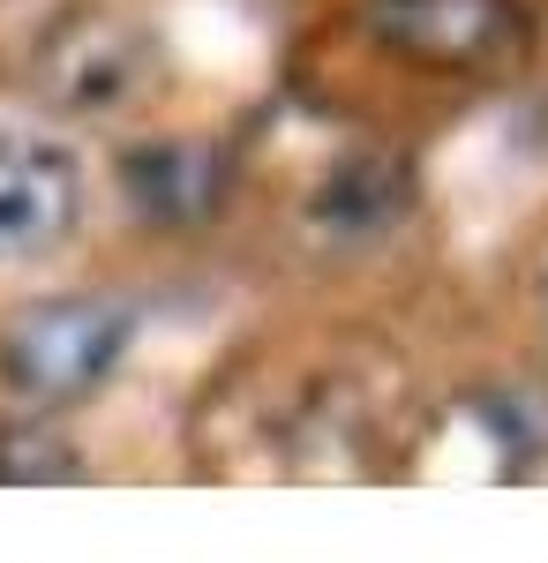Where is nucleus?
Segmentation results:
<instances>
[{"label": "nucleus", "instance_id": "nucleus-2", "mask_svg": "<svg viewBox=\"0 0 548 563\" xmlns=\"http://www.w3.org/2000/svg\"><path fill=\"white\" fill-rule=\"evenodd\" d=\"M39 84L68 113H121L151 90V38L113 8L61 15L39 45Z\"/></svg>", "mask_w": 548, "mask_h": 563}, {"label": "nucleus", "instance_id": "nucleus-1", "mask_svg": "<svg viewBox=\"0 0 548 563\" xmlns=\"http://www.w3.org/2000/svg\"><path fill=\"white\" fill-rule=\"evenodd\" d=\"M128 339H135V323L113 301H90V294L39 301L0 331V390L23 413H61L121 368Z\"/></svg>", "mask_w": 548, "mask_h": 563}, {"label": "nucleus", "instance_id": "nucleus-6", "mask_svg": "<svg viewBox=\"0 0 548 563\" xmlns=\"http://www.w3.org/2000/svg\"><path fill=\"white\" fill-rule=\"evenodd\" d=\"M398 211H406V174L391 158H353L316 196V218L324 225H346V233H376L383 218H398Z\"/></svg>", "mask_w": 548, "mask_h": 563}, {"label": "nucleus", "instance_id": "nucleus-5", "mask_svg": "<svg viewBox=\"0 0 548 563\" xmlns=\"http://www.w3.org/2000/svg\"><path fill=\"white\" fill-rule=\"evenodd\" d=\"M218 151L204 143H151L128 158V196L151 218H204L218 203Z\"/></svg>", "mask_w": 548, "mask_h": 563}, {"label": "nucleus", "instance_id": "nucleus-3", "mask_svg": "<svg viewBox=\"0 0 548 563\" xmlns=\"http://www.w3.org/2000/svg\"><path fill=\"white\" fill-rule=\"evenodd\" d=\"M84 218V158L61 135H0V263L61 249Z\"/></svg>", "mask_w": 548, "mask_h": 563}, {"label": "nucleus", "instance_id": "nucleus-4", "mask_svg": "<svg viewBox=\"0 0 548 563\" xmlns=\"http://www.w3.org/2000/svg\"><path fill=\"white\" fill-rule=\"evenodd\" d=\"M361 23L414 68H489L518 38V0H361Z\"/></svg>", "mask_w": 548, "mask_h": 563}]
</instances>
